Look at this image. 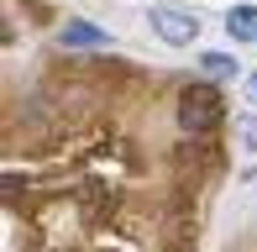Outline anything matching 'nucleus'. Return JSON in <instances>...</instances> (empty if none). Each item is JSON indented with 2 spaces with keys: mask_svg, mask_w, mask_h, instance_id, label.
I'll list each match as a JSON object with an SVG mask.
<instances>
[{
  "mask_svg": "<svg viewBox=\"0 0 257 252\" xmlns=\"http://www.w3.org/2000/svg\"><path fill=\"white\" fill-rule=\"evenodd\" d=\"M252 95H257V79H252Z\"/></svg>",
  "mask_w": 257,
  "mask_h": 252,
  "instance_id": "nucleus-6",
  "label": "nucleus"
},
{
  "mask_svg": "<svg viewBox=\"0 0 257 252\" xmlns=\"http://www.w3.org/2000/svg\"><path fill=\"white\" fill-rule=\"evenodd\" d=\"M147 21H153V32L168 42V48H189V42L200 37V16H194L189 6H153Z\"/></svg>",
  "mask_w": 257,
  "mask_h": 252,
  "instance_id": "nucleus-2",
  "label": "nucleus"
},
{
  "mask_svg": "<svg viewBox=\"0 0 257 252\" xmlns=\"http://www.w3.org/2000/svg\"><path fill=\"white\" fill-rule=\"evenodd\" d=\"M226 32L236 42H257V6H231L226 11Z\"/></svg>",
  "mask_w": 257,
  "mask_h": 252,
  "instance_id": "nucleus-4",
  "label": "nucleus"
},
{
  "mask_svg": "<svg viewBox=\"0 0 257 252\" xmlns=\"http://www.w3.org/2000/svg\"><path fill=\"white\" fill-rule=\"evenodd\" d=\"M110 42V32L95 27V21H68L63 27V48H105Z\"/></svg>",
  "mask_w": 257,
  "mask_h": 252,
  "instance_id": "nucleus-3",
  "label": "nucleus"
},
{
  "mask_svg": "<svg viewBox=\"0 0 257 252\" xmlns=\"http://www.w3.org/2000/svg\"><path fill=\"white\" fill-rule=\"evenodd\" d=\"M200 68H205V79H215V84H220V79H236V74H241V63L231 58V53H205Z\"/></svg>",
  "mask_w": 257,
  "mask_h": 252,
  "instance_id": "nucleus-5",
  "label": "nucleus"
},
{
  "mask_svg": "<svg viewBox=\"0 0 257 252\" xmlns=\"http://www.w3.org/2000/svg\"><path fill=\"white\" fill-rule=\"evenodd\" d=\"M226 121V95L215 89V79H200V84H184L179 95V126L189 137H210Z\"/></svg>",
  "mask_w": 257,
  "mask_h": 252,
  "instance_id": "nucleus-1",
  "label": "nucleus"
}]
</instances>
